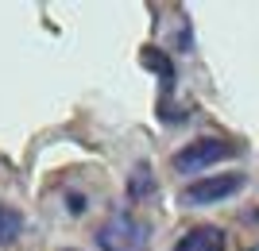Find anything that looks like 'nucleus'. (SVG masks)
<instances>
[{
	"mask_svg": "<svg viewBox=\"0 0 259 251\" xmlns=\"http://www.w3.org/2000/svg\"><path fill=\"white\" fill-rule=\"evenodd\" d=\"M232 155H236V147L228 139H194L174 155V166H178L182 174H197V170H209L213 163H225Z\"/></svg>",
	"mask_w": 259,
	"mask_h": 251,
	"instance_id": "2",
	"label": "nucleus"
},
{
	"mask_svg": "<svg viewBox=\"0 0 259 251\" xmlns=\"http://www.w3.org/2000/svg\"><path fill=\"white\" fill-rule=\"evenodd\" d=\"M240 186H244V178H240V174H209V178L190 182V186L182 189V201H186V205H217V201L232 197Z\"/></svg>",
	"mask_w": 259,
	"mask_h": 251,
	"instance_id": "3",
	"label": "nucleus"
},
{
	"mask_svg": "<svg viewBox=\"0 0 259 251\" xmlns=\"http://www.w3.org/2000/svg\"><path fill=\"white\" fill-rule=\"evenodd\" d=\"M20 228H23L20 213H12V209H0V243H12L16 236H20Z\"/></svg>",
	"mask_w": 259,
	"mask_h": 251,
	"instance_id": "5",
	"label": "nucleus"
},
{
	"mask_svg": "<svg viewBox=\"0 0 259 251\" xmlns=\"http://www.w3.org/2000/svg\"><path fill=\"white\" fill-rule=\"evenodd\" d=\"M97 243H101V251H143L147 224L128 217V213H116V217H108L97 228Z\"/></svg>",
	"mask_w": 259,
	"mask_h": 251,
	"instance_id": "1",
	"label": "nucleus"
},
{
	"mask_svg": "<svg viewBox=\"0 0 259 251\" xmlns=\"http://www.w3.org/2000/svg\"><path fill=\"white\" fill-rule=\"evenodd\" d=\"M143 62L151 66V70H159L162 85H170V81H174V70H170V62H166V58H162L159 51H147V58H143Z\"/></svg>",
	"mask_w": 259,
	"mask_h": 251,
	"instance_id": "6",
	"label": "nucleus"
},
{
	"mask_svg": "<svg viewBox=\"0 0 259 251\" xmlns=\"http://www.w3.org/2000/svg\"><path fill=\"white\" fill-rule=\"evenodd\" d=\"M132 193H155V178L147 182V170H143V166L132 174Z\"/></svg>",
	"mask_w": 259,
	"mask_h": 251,
	"instance_id": "7",
	"label": "nucleus"
},
{
	"mask_svg": "<svg viewBox=\"0 0 259 251\" xmlns=\"http://www.w3.org/2000/svg\"><path fill=\"white\" fill-rule=\"evenodd\" d=\"M174 251H225V232L217 224H197L174 243Z\"/></svg>",
	"mask_w": 259,
	"mask_h": 251,
	"instance_id": "4",
	"label": "nucleus"
}]
</instances>
